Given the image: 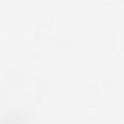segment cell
<instances>
[{"label":"cell","mask_w":124,"mask_h":124,"mask_svg":"<svg viewBox=\"0 0 124 124\" xmlns=\"http://www.w3.org/2000/svg\"><path fill=\"white\" fill-rule=\"evenodd\" d=\"M0 124H29V121L21 114H10L0 120Z\"/></svg>","instance_id":"obj_1"}]
</instances>
